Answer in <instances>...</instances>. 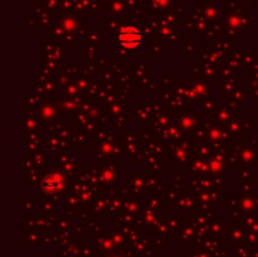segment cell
Instances as JSON below:
<instances>
[{
    "instance_id": "obj_2",
    "label": "cell",
    "mask_w": 258,
    "mask_h": 257,
    "mask_svg": "<svg viewBox=\"0 0 258 257\" xmlns=\"http://www.w3.org/2000/svg\"><path fill=\"white\" fill-rule=\"evenodd\" d=\"M62 184V176L58 173H53L48 175L47 178L43 179L42 182V189L45 193H54Z\"/></svg>"
},
{
    "instance_id": "obj_1",
    "label": "cell",
    "mask_w": 258,
    "mask_h": 257,
    "mask_svg": "<svg viewBox=\"0 0 258 257\" xmlns=\"http://www.w3.org/2000/svg\"><path fill=\"white\" fill-rule=\"evenodd\" d=\"M142 41V34L136 27H124L119 33V42L126 49H135Z\"/></svg>"
}]
</instances>
